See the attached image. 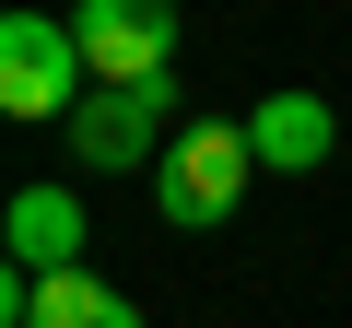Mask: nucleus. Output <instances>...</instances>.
Returning a JSON list of instances; mask_svg holds the SVG:
<instances>
[{
	"label": "nucleus",
	"instance_id": "20e7f679",
	"mask_svg": "<svg viewBox=\"0 0 352 328\" xmlns=\"http://www.w3.org/2000/svg\"><path fill=\"white\" fill-rule=\"evenodd\" d=\"M94 82H164L176 71V0H82L71 12Z\"/></svg>",
	"mask_w": 352,
	"mask_h": 328
},
{
	"label": "nucleus",
	"instance_id": "39448f33",
	"mask_svg": "<svg viewBox=\"0 0 352 328\" xmlns=\"http://www.w3.org/2000/svg\"><path fill=\"white\" fill-rule=\"evenodd\" d=\"M0 235H12V270H82V200L71 188H24L12 211H0Z\"/></svg>",
	"mask_w": 352,
	"mask_h": 328
},
{
	"label": "nucleus",
	"instance_id": "423d86ee",
	"mask_svg": "<svg viewBox=\"0 0 352 328\" xmlns=\"http://www.w3.org/2000/svg\"><path fill=\"white\" fill-rule=\"evenodd\" d=\"M247 141H258V164H270V176H317V164H329V106L317 94H270L258 117H247Z\"/></svg>",
	"mask_w": 352,
	"mask_h": 328
},
{
	"label": "nucleus",
	"instance_id": "7ed1b4c3",
	"mask_svg": "<svg viewBox=\"0 0 352 328\" xmlns=\"http://www.w3.org/2000/svg\"><path fill=\"white\" fill-rule=\"evenodd\" d=\"M82 36L71 24H47V12H12V24H0V117H71L82 106Z\"/></svg>",
	"mask_w": 352,
	"mask_h": 328
},
{
	"label": "nucleus",
	"instance_id": "f03ea898",
	"mask_svg": "<svg viewBox=\"0 0 352 328\" xmlns=\"http://www.w3.org/2000/svg\"><path fill=\"white\" fill-rule=\"evenodd\" d=\"M188 117H176V71L164 82H94L71 106V152L94 164V176H129V164H153V141H176Z\"/></svg>",
	"mask_w": 352,
	"mask_h": 328
},
{
	"label": "nucleus",
	"instance_id": "0eeeda50",
	"mask_svg": "<svg viewBox=\"0 0 352 328\" xmlns=\"http://www.w3.org/2000/svg\"><path fill=\"white\" fill-rule=\"evenodd\" d=\"M24 328H141V305H129L118 281H94V270H36Z\"/></svg>",
	"mask_w": 352,
	"mask_h": 328
},
{
	"label": "nucleus",
	"instance_id": "f257e3e1",
	"mask_svg": "<svg viewBox=\"0 0 352 328\" xmlns=\"http://www.w3.org/2000/svg\"><path fill=\"white\" fill-rule=\"evenodd\" d=\"M247 176H258L247 117H188V129L153 152V211H164L176 235H212V223L247 200Z\"/></svg>",
	"mask_w": 352,
	"mask_h": 328
}]
</instances>
